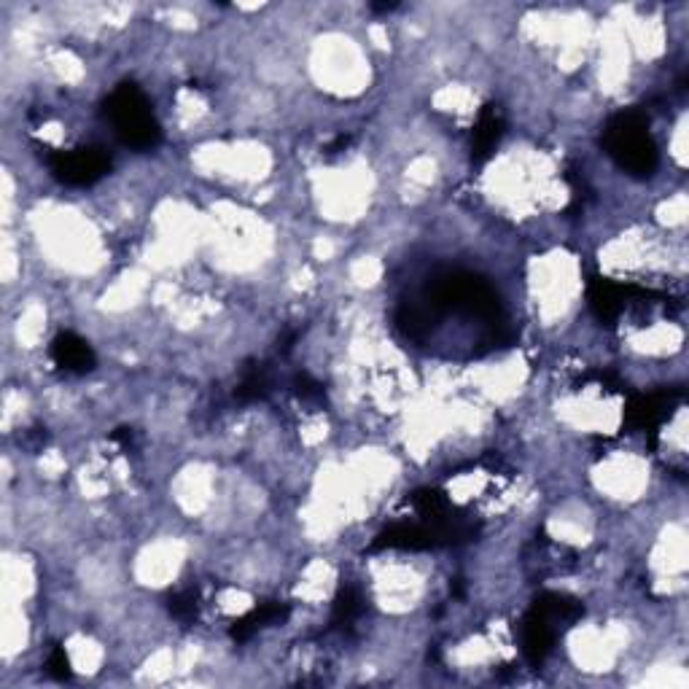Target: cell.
Listing matches in <instances>:
<instances>
[{"instance_id":"1","label":"cell","mask_w":689,"mask_h":689,"mask_svg":"<svg viewBox=\"0 0 689 689\" xmlns=\"http://www.w3.org/2000/svg\"><path fill=\"white\" fill-rule=\"evenodd\" d=\"M603 149L625 173L649 178L657 170V146L649 135V122L638 111H622L611 116L603 127Z\"/></svg>"},{"instance_id":"2","label":"cell","mask_w":689,"mask_h":689,"mask_svg":"<svg viewBox=\"0 0 689 689\" xmlns=\"http://www.w3.org/2000/svg\"><path fill=\"white\" fill-rule=\"evenodd\" d=\"M105 116L114 127L116 138L135 151L157 149L162 127L151 111V103L132 81H124L105 100Z\"/></svg>"},{"instance_id":"3","label":"cell","mask_w":689,"mask_h":689,"mask_svg":"<svg viewBox=\"0 0 689 689\" xmlns=\"http://www.w3.org/2000/svg\"><path fill=\"white\" fill-rule=\"evenodd\" d=\"M426 305L437 315L445 310H458L485 321H496L501 315L496 291L471 272H447L431 280L426 288Z\"/></svg>"},{"instance_id":"4","label":"cell","mask_w":689,"mask_h":689,"mask_svg":"<svg viewBox=\"0 0 689 689\" xmlns=\"http://www.w3.org/2000/svg\"><path fill=\"white\" fill-rule=\"evenodd\" d=\"M49 170L57 181L68 186H92L111 170V157L97 146L73 151H52L49 154Z\"/></svg>"},{"instance_id":"5","label":"cell","mask_w":689,"mask_h":689,"mask_svg":"<svg viewBox=\"0 0 689 689\" xmlns=\"http://www.w3.org/2000/svg\"><path fill=\"white\" fill-rule=\"evenodd\" d=\"M681 393L673 388L649 393V396H633L625 407V428L630 431H644L655 437L657 428L671 418V410L679 404Z\"/></svg>"},{"instance_id":"6","label":"cell","mask_w":689,"mask_h":689,"mask_svg":"<svg viewBox=\"0 0 689 689\" xmlns=\"http://www.w3.org/2000/svg\"><path fill=\"white\" fill-rule=\"evenodd\" d=\"M633 286H620L609 278H590L587 283V302H590V310L601 323L606 326H614L617 318L625 310V302H628Z\"/></svg>"},{"instance_id":"7","label":"cell","mask_w":689,"mask_h":689,"mask_svg":"<svg viewBox=\"0 0 689 689\" xmlns=\"http://www.w3.org/2000/svg\"><path fill=\"white\" fill-rule=\"evenodd\" d=\"M52 361L70 375H87L95 369V350L84 337L73 332H62L52 342Z\"/></svg>"},{"instance_id":"8","label":"cell","mask_w":689,"mask_h":689,"mask_svg":"<svg viewBox=\"0 0 689 689\" xmlns=\"http://www.w3.org/2000/svg\"><path fill=\"white\" fill-rule=\"evenodd\" d=\"M555 638H558V630L552 628L547 620H541L536 611L528 609V614L520 622V646H523V657L533 668H539L547 660L552 646H555Z\"/></svg>"},{"instance_id":"9","label":"cell","mask_w":689,"mask_h":689,"mask_svg":"<svg viewBox=\"0 0 689 689\" xmlns=\"http://www.w3.org/2000/svg\"><path fill=\"white\" fill-rule=\"evenodd\" d=\"M506 119L501 114L498 105H485L480 111V119L474 124V135H471V159L482 165L493 157V151L498 149V143L504 138Z\"/></svg>"},{"instance_id":"10","label":"cell","mask_w":689,"mask_h":689,"mask_svg":"<svg viewBox=\"0 0 689 689\" xmlns=\"http://www.w3.org/2000/svg\"><path fill=\"white\" fill-rule=\"evenodd\" d=\"M531 611H536L541 620L550 622L552 628L560 633V630L571 628L574 622L582 620L585 606L576 601V598H571V595L541 593V595H536V601H533Z\"/></svg>"},{"instance_id":"11","label":"cell","mask_w":689,"mask_h":689,"mask_svg":"<svg viewBox=\"0 0 689 689\" xmlns=\"http://www.w3.org/2000/svg\"><path fill=\"white\" fill-rule=\"evenodd\" d=\"M286 620H288V606L275 603V601L262 603V606H256L253 611H248L245 617L232 622V625H229V636H232V641H237V644H243V641L256 636L262 628L280 625V622H286Z\"/></svg>"},{"instance_id":"12","label":"cell","mask_w":689,"mask_h":689,"mask_svg":"<svg viewBox=\"0 0 689 689\" xmlns=\"http://www.w3.org/2000/svg\"><path fill=\"white\" fill-rule=\"evenodd\" d=\"M434 318H437V313L428 305H420V302H404L399 307V313H396V323H399L404 337L418 342L426 340L428 332L434 329Z\"/></svg>"},{"instance_id":"13","label":"cell","mask_w":689,"mask_h":689,"mask_svg":"<svg viewBox=\"0 0 689 689\" xmlns=\"http://www.w3.org/2000/svg\"><path fill=\"white\" fill-rule=\"evenodd\" d=\"M270 388H272V380H270V369H267V364L251 361V364L243 369V380L237 383L235 399L245 404L262 402V399H267Z\"/></svg>"},{"instance_id":"14","label":"cell","mask_w":689,"mask_h":689,"mask_svg":"<svg viewBox=\"0 0 689 689\" xmlns=\"http://www.w3.org/2000/svg\"><path fill=\"white\" fill-rule=\"evenodd\" d=\"M410 504L423 520H428V523H437V520H445V517L453 515V506H450V501H447V496L442 490H415L410 496Z\"/></svg>"},{"instance_id":"15","label":"cell","mask_w":689,"mask_h":689,"mask_svg":"<svg viewBox=\"0 0 689 689\" xmlns=\"http://www.w3.org/2000/svg\"><path fill=\"white\" fill-rule=\"evenodd\" d=\"M361 614H364V595L358 593L356 587H340L332 609L334 628H350Z\"/></svg>"},{"instance_id":"16","label":"cell","mask_w":689,"mask_h":689,"mask_svg":"<svg viewBox=\"0 0 689 689\" xmlns=\"http://www.w3.org/2000/svg\"><path fill=\"white\" fill-rule=\"evenodd\" d=\"M170 614L178 622H184V625L197 620V593L194 590H184V593L173 595L170 598Z\"/></svg>"},{"instance_id":"17","label":"cell","mask_w":689,"mask_h":689,"mask_svg":"<svg viewBox=\"0 0 689 689\" xmlns=\"http://www.w3.org/2000/svg\"><path fill=\"white\" fill-rule=\"evenodd\" d=\"M291 388H294V393H297L302 402H310V404H321L323 399H326V393H323V385L315 380V377H310L307 372H299L294 380H291Z\"/></svg>"},{"instance_id":"18","label":"cell","mask_w":689,"mask_h":689,"mask_svg":"<svg viewBox=\"0 0 689 689\" xmlns=\"http://www.w3.org/2000/svg\"><path fill=\"white\" fill-rule=\"evenodd\" d=\"M46 671H49V676L57 681H68L70 676H73V671H70V657L68 652L62 649V646H54L52 652H49V660H46Z\"/></svg>"},{"instance_id":"19","label":"cell","mask_w":689,"mask_h":689,"mask_svg":"<svg viewBox=\"0 0 689 689\" xmlns=\"http://www.w3.org/2000/svg\"><path fill=\"white\" fill-rule=\"evenodd\" d=\"M111 442L122 447L124 453H135V428H116L114 434H111Z\"/></svg>"},{"instance_id":"20","label":"cell","mask_w":689,"mask_h":689,"mask_svg":"<svg viewBox=\"0 0 689 689\" xmlns=\"http://www.w3.org/2000/svg\"><path fill=\"white\" fill-rule=\"evenodd\" d=\"M294 342H297V332H286L278 340V350L286 356V353H291V348H294Z\"/></svg>"},{"instance_id":"21","label":"cell","mask_w":689,"mask_h":689,"mask_svg":"<svg viewBox=\"0 0 689 689\" xmlns=\"http://www.w3.org/2000/svg\"><path fill=\"white\" fill-rule=\"evenodd\" d=\"M345 146H348V138H345V135H340V138L334 140L332 146H329V154H337V151H342Z\"/></svg>"},{"instance_id":"22","label":"cell","mask_w":689,"mask_h":689,"mask_svg":"<svg viewBox=\"0 0 689 689\" xmlns=\"http://www.w3.org/2000/svg\"><path fill=\"white\" fill-rule=\"evenodd\" d=\"M396 9V3H372V11H377V14H383V11H393Z\"/></svg>"}]
</instances>
